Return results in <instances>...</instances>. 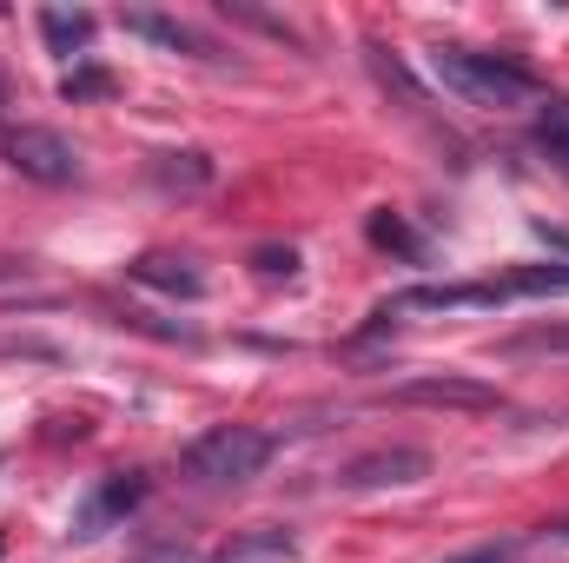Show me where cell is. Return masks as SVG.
Masks as SVG:
<instances>
[{"label": "cell", "mask_w": 569, "mask_h": 563, "mask_svg": "<svg viewBox=\"0 0 569 563\" xmlns=\"http://www.w3.org/2000/svg\"><path fill=\"white\" fill-rule=\"evenodd\" d=\"M430 73H437L457 100H470V107H497V113H510V107H537V100H543V80H537L530 67L503 60V53L437 47V53H430Z\"/></svg>", "instance_id": "cell-1"}, {"label": "cell", "mask_w": 569, "mask_h": 563, "mask_svg": "<svg viewBox=\"0 0 569 563\" xmlns=\"http://www.w3.org/2000/svg\"><path fill=\"white\" fill-rule=\"evenodd\" d=\"M569 292V266H517V273H503V279H470V285H411V292H398L391 305H385V318L391 312H457V305H510V298H557Z\"/></svg>", "instance_id": "cell-2"}, {"label": "cell", "mask_w": 569, "mask_h": 563, "mask_svg": "<svg viewBox=\"0 0 569 563\" xmlns=\"http://www.w3.org/2000/svg\"><path fill=\"white\" fill-rule=\"evenodd\" d=\"M179 464H186L192 484H246V477H259L272 464V437L259 424H212L206 437L186 444Z\"/></svg>", "instance_id": "cell-3"}, {"label": "cell", "mask_w": 569, "mask_h": 563, "mask_svg": "<svg viewBox=\"0 0 569 563\" xmlns=\"http://www.w3.org/2000/svg\"><path fill=\"white\" fill-rule=\"evenodd\" d=\"M0 166H13L33 186H73L80 179V152L53 127H0Z\"/></svg>", "instance_id": "cell-4"}, {"label": "cell", "mask_w": 569, "mask_h": 563, "mask_svg": "<svg viewBox=\"0 0 569 563\" xmlns=\"http://www.w3.org/2000/svg\"><path fill=\"white\" fill-rule=\"evenodd\" d=\"M391 405H430V412H497L503 392L483 378H405L391 385Z\"/></svg>", "instance_id": "cell-5"}, {"label": "cell", "mask_w": 569, "mask_h": 563, "mask_svg": "<svg viewBox=\"0 0 569 563\" xmlns=\"http://www.w3.org/2000/svg\"><path fill=\"white\" fill-rule=\"evenodd\" d=\"M430 477V457L418 444H391V451H371V457H351L345 464V491H398V484H418Z\"/></svg>", "instance_id": "cell-6"}, {"label": "cell", "mask_w": 569, "mask_h": 563, "mask_svg": "<svg viewBox=\"0 0 569 563\" xmlns=\"http://www.w3.org/2000/svg\"><path fill=\"white\" fill-rule=\"evenodd\" d=\"M146 497V477L140 471H120V477H107L100 491H87V504L73 511V537H107L133 504Z\"/></svg>", "instance_id": "cell-7"}, {"label": "cell", "mask_w": 569, "mask_h": 563, "mask_svg": "<svg viewBox=\"0 0 569 563\" xmlns=\"http://www.w3.org/2000/svg\"><path fill=\"white\" fill-rule=\"evenodd\" d=\"M206 563H298V537L279 524H252V531H232L219 551H206Z\"/></svg>", "instance_id": "cell-8"}, {"label": "cell", "mask_w": 569, "mask_h": 563, "mask_svg": "<svg viewBox=\"0 0 569 563\" xmlns=\"http://www.w3.org/2000/svg\"><path fill=\"white\" fill-rule=\"evenodd\" d=\"M127 33L159 40V47H172V53H192V60H219V47H212L206 33H192L186 20H166V13H127Z\"/></svg>", "instance_id": "cell-9"}, {"label": "cell", "mask_w": 569, "mask_h": 563, "mask_svg": "<svg viewBox=\"0 0 569 563\" xmlns=\"http://www.w3.org/2000/svg\"><path fill=\"white\" fill-rule=\"evenodd\" d=\"M127 273H133L140 285H159V292H179V298H199V292H206V279H199V273H192L186 259H152V253H146V259H133Z\"/></svg>", "instance_id": "cell-10"}, {"label": "cell", "mask_w": 569, "mask_h": 563, "mask_svg": "<svg viewBox=\"0 0 569 563\" xmlns=\"http://www.w3.org/2000/svg\"><path fill=\"white\" fill-rule=\"evenodd\" d=\"M40 33H47V47H53V53H87V40H93V13L47 7V13H40Z\"/></svg>", "instance_id": "cell-11"}, {"label": "cell", "mask_w": 569, "mask_h": 563, "mask_svg": "<svg viewBox=\"0 0 569 563\" xmlns=\"http://www.w3.org/2000/svg\"><path fill=\"white\" fill-rule=\"evenodd\" d=\"M206 179H212L206 152H166V166H159V186H179V192H199Z\"/></svg>", "instance_id": "cell-12"}, {"label": "cell", "mask_w": 569, "mask_h": 563, "mask_svg": "<svg viewBox=\"0 0 569 563\" xmlns=\"http://www.w3.org/2000/svg\"><path fill=\"white\" fill-rule=\"evenodd\" d=\"M537 140H543V152H550V159L569 172V100H550V107H543V120H537Z\"/></svg>", "instance_id": "cell-13"}, {"label": "cell", "mask_w": 569, "mask_h": 563, "mask_svg": "<svg viewBox=\"0 0 569 563\" xmlns=\"http://www.w3.org/2000/svg\"><path fill=\"white\" fill-rule=\"evenodd\" d=\"M252 266H259V273H266V279H291V273H298V253H291V246H259V253H252Z\"/></svg>", "instance_id": "cell-14"}, {"label": "cell", "mask_w": 569, "mask_h": 563, "mask_svg": "<svg viewBox=\"0 0 569 563\" xmlns=\"http://www.w3.org/2000/svg\"><path fill=\"white\" fill-rule=\"evenodd\" d=\"M510 352H563L569 358V332H523V338H510Z\"/></svg>", "instance_id": "cell-15"}, {"label": "cell", "mask_w": 569, "mask_h": 563, "mask_svg": "<svg viewBox=\"0 0 569 563\" xmlns=\"http://www.w3.org/2000/svg\"><path fill=\"white\" fill-rule=\"evenodd\" d=\"M87 93H107V73H93V67H87V73H73V80H67V100H87Z\"/></svg>", "instance_id": "cell-16"}, {"label": "cell", "mask_w": 569, "mask_h": 563, "mask_svg": "<svg viewBox=\"0 0 569 563\" xmlns=\"http://www.w3.org/2000/svg\"><path fill=\"white\" fill-rule=\"evenodd\" d=\"M523 551V544H483V551H470V557H450V563H510Z\"/></svg>", "instance_id": "cell-17"}, {"label": "cell", "mask_w": 569, "mask_h": 563, "mask_svg": "<svg viewBox=\"0 0 569 563\" xmlns=\"http://www.w3.org/2000/svg\"><path fill=\"white\" fill-rule=\"evenodd\" d=\"M537 233H543V246H557V253H569V233H563V226H537Z\"/></svg>", "instance_id": "cell-18"}, {"label": "cell", "mask_w": 569, "mask_h": 563, "mask_svg": "<svg viewBox=\"0 0 569 563\" xmlns=\"http://www.w3.org/2000/svg\"><path fill=\"white\" fill-rule=\"evenodd\" d=\"M20 273V259H0V279H13Z\"/></svg>", "instance_id": "cell-19"}, {"label": "cell", "mask_w": 569, "mask_h": 563, "mask_svg": "<svg viewBox=\"0 0 569 563\" xmlns=\"http://www.w3.org/2000/svg\"><path fill=\"white\" fill-rule=\"evenodd\" d=\"M550 544H569V524H557V531H550Z\"/></svg>", "instance_id": "cell-20"}]
</instances>
